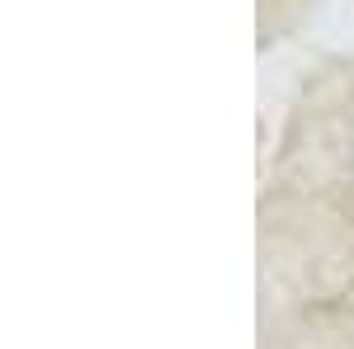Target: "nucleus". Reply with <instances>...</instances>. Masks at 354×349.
<instances>
[]
</instances>
